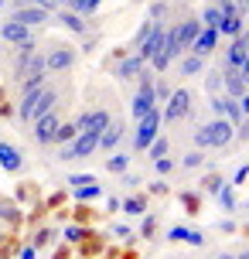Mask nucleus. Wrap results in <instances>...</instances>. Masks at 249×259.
<instances>
[{
	"label": "nucleus",
	"instance_id": "37",
	"mask_svg": "<svg viewBox=\"0 0 249 259\" xmlns=\"http://www.w3.org/2000/svg\"><path fill=\"white\" fill-rule=\"evenodd\" d=\"M236 140H239V143H249V116L236 126Z\"/></svg>",
	"mask_w": 249,
	"mask_h": 259
},
{
	"label": "nucleus",
	"instance_id": "18",
	"mask_svg": "<svg viewBox=\"0 0 249 259\" xmlns=\"http://www.w3.org/2000/svg\"><path fill=\"white\" fill-rule=\"evenodd\" d=\"M0 167L7 170V174H17V170L24 167L21 150H17V147H11V143H4V140H0Z\"/></svg>",
	"mask_w": 249,
	"mask_h": 259
},
{
	"label": "nucleus",
	"instance_id": "51",
	"mask_svg": "<svg viewBox=\"0 0 249 259\" xmlns=\"http://www.w3.org/2000/svg\"><path fill=\"white\" fill-rule=\"evenodd\" d=\"M236 259H249V249H242V252H239V256Z\"/></svg>",
	"mask_w": 249,
	"mask_h": 259
},
{
	"label": "nucleus",
	"instance_id": "52",
	"mask_svg": "<svg viewBox=\"0 0 249 259\" xmlns=\"http://www.w3.org/2000/svg\"><path fill=\"white\" fill-rule=\"evenodd\" d=\"M212 4H232V0H212Z\"/></svg>",
	"mask_w": 249,
	"mask_h": 259
},
{
	"label": "nucleus",
	"instance_id": "40",
	"mask_svg": "<svg viewBox=\"0 0 249 259\" xmlns=\"http://www.w3.org/2000/svg\"><path fill=\"white\" fill-rule=\"evenodd\" d=\"M48 242H52V229H41V232L34 235V246L41 249V246H48Z\"/></svg>",
	"mask_w": 249,
	"mask_h": 259
},
{
	"label": "nucleus",
	"instance_id": "27",
	"mask_svg": "<svg viewBox=\"0 0 249 259\" xmlns=\"http://www.w3.org/2000/svg\"><path fill=\"white\" fill-rule=\"evenodd\" d=\"M219 205H222L225 211H236V208H239L236 191H232V184H222V188H219Z\"/></svg>",
	"mask_w": 249,
	"mask_h": 259
},
{
	"label": "nucleus",
	"instance_id": "33",
	"mask_svg": "<svg viewBox=\"0 0 249 259\" xmlns=\"http://www.w3.org/2000/svg\"><path fill=\"white\" fill-rule=\"evenodd\" d=\"M225 106H229V96H225V92H219V96L209 99V109L215 113V116H225Z\"/></svg>",
	"mask_w": 249,
	"mask_h": 259
},
{
	"label": "nucleus",
	"instance_id": "41",
	"mask_svg": "<svg viewBox=\"0 0 249 259\" xmlns=\"http://www.w3.org/2000/svg\"><path fill=\"white\" fill-rule=\"evenodd\" d=\"M75 126H79V133H86V130H89V109L75 116Z\"/></svg>",
	"mask_w": 249,
	"mask_h": 259
},
{
	"label": "nucleus",
	"instance_id": "39",
	"mask_svg": "<svg viewBox=\"0 0 249 259\" xmlns=\"http://www.w3.org/2000/svg\"><path fill=\"white\" fill-rule=\"evenodd\" d=\"M246 178H249V164H242V167H239L236 174H232V188H239V184L246 181Z\"/></svg>",
	"mask_w": 249,
	"mask_h": 259
},
{
	"label": "nucleus",
	"instance_id": "32",
	"mask_svg": "<svg viewBox=\"0 0 249 259\" xmlns=\"http://www.w3.org/2000/svg\"><path fill=\"white\" fill-rule=\"evenodd\" d=\"M171 92H174V89H171L164 78H154V99H157V106L168 103V99H171Z\"/></svg>",
	"mask_w": 249,
	"mask_h": 259
},
{
	"label": "nucleus",
	"instance_id": "11",
	"mask_svg": "<svg viewBox=\"0 0 249 259\" xmlns=\"http://www.w3.org/2000/svg\"><path fill=\"white\" fill-rule=\"evenodd\" d=\"M144 68H147V62H144V58H140L137 52H133V55H123V58L116 62L113 75H116L119 82H130V78H137L140 72H144Z\"/></svg>",
	"mask_w": 249,
	"mask_h": 259
},
{
	"label": "nucleus",
	"instance_id": "19",
	"mask_svg": "<svg viewBox=\"0 0 249 259\" xmlns=\"http://www.w3.org/2000/svg\"><path fill=\"white\" fill-rule=\"evenodd\" d=\"M168 239H174V242H188V246H205V235L195 232V229H184V225H174L168 232Z\"/></svg>",
	"mask_w": 249,
	"mask_h": 259
},
{
	"label": "nucleus",
	"instance_id": "9",
	"mask_svg": "<svg viewBox=\"0 0 249 259\" xmlns=\"http://www.w3.org/2000/svg\"><path fill=\"white\" fill-rule=\"evenodd\" d=\"M11 21H17V24H24V27H41V24H48L52 21V11H45V7H21V11H11Z\"/></svg>",
	"mask_w": 249,
	"mask_h": 259
},
{
	"label": "nucleus",
	"instance_id": "25",
	"mask_svg": "<svg viewBox=\"0 0 249 259\" xmlns=\"http://www.w3.org/2000/svg\"><path fill=\"white\" fill-rule=\"evenodd\" d=\"M45 85H48V72H38V75H27V78H21V92H24V96H31V92L45 89Z\"/></svg>",
	"mask_w": 249,
	"mask_h": 259
},
{
	"label": "nucleus",
	"instance_id": "2",
	"mask_svg": "<svg viewBox=\"0 0 249 259\" xmlns=\"http://www.w3.org/2000/svg\"><path fill=\"white\" fill-rule=\"evenodd\" d=\"M55 106H58V89H38L31 92V96H24L21 99V106H17V116L24 119V123H34L38 116H45V113H52Z\"/></svg>",
	"mask_w": 249,
	"mask_h": 259
},
{
	"label": "nucleus",
	"instance_id": "21",
	"mask_svg": "<svg viewBox=\"0 0 249 259\" xmlns=\"http://www.w3.org/2000/svg\"><path fill=\"white\" fill-rule=\"evenodd\" d=\"M178 68H181V75L184 78H191V75H198V72H205V58H201V55H184L181 58V65H178Z\"/></svg>",
	"mask_w": 249,
	"mask_h": 259
},
{
	"label": "nucleus",
	"instance_id": "12",
	"mask_svg": "<svg viewBox=\"0 0 249 259\" xmlns=\"http://www.w3.org/2000/svg\"><path fill=\"white\" fill-rule=\"evenodd\" d=\"M164 41H168V24H154V31H150V34H147V41L137 48V55H140L144 62H150V58L164 48Z\"/></svg>",
	"mask_w": 249,
	"mask_h": 259
},
{
	"label": "nucleus",
	"instance_id": "14",
	"mask_svg": "<svg viewBox=\"0 0 249 259\" xmlns=\"http://www.w3.org/2000/svg\"><path fill=\"white\" fill-rule=\"evenodd\" d=\"M215 48H219V31H215V27H201V31H198V38H195V45H191L188 52H191V55H201V58H209Z\"/></svg>",
	"mask_w": 249,
	"mask_h": 259
},
{
	"label": "nucleus",
	"instance_id": "48",
	"mask_svg": "<svg viewBox=\"0 0 249 259\" xmlns=\"http://www.w3.org/2000/svg\"><path fill=\"white\" fill-rule=\"evenodd\" d=\"M239 72H242V78L249 82V55H246V62H242V68H239Z\"/></svg>",
	"mask_w": 249,
	"mask_h": 259
},
{
	"label": "nucleus",
	"instance_id": "50",
	"mask_svg": "<svg viewBox=\"0 0 249 259\" xmlns=\"http://www.w3.org/2000/svg\"><path fill=\"white\" fill-rule=\"evenodd\" d=\"M219 259H236V256H232V252H219Z\"/></svg>",
	"mask_w": 249,
	"mask_h": 259
},
{
	"label": "nucleus",
	"instance_id": "17",
	"mask_svg": "<svg viewBox=\"0 0 249 259\" xmlns=\"http://www.w3.org/2000/svg\"><path fill=\"white\" fill-rule=\"evenodd\" d=\"M72 150H75V160H86V157H92L96 150H99V133H79L75 140H72Z\"/></svg>",
	"mask_w": 249,
	"mask_h": 259
},
{
	"label": "nucleus",
	"instance_id": "47",
	"mask_svg": "<svg viewBox=\"0 0 249 259\" xmlns=\"http://www.w3.org/2000/svg\"><path fill=\"white\" fill-rule=\"evenodd\" d=\"M239 106H242V116H249V92L242 96V99H239Z\"/></svg>",
	"mask_w": 249,
	"mask_h": 259
},
{
	"label": "nucleus",
	"instance_id": "34",
	"mask_svg": "<svg viewBox=\"0 0 249 259\" xmlns=\"http://www.w3.org/2000/svg\"><path fill=\"white\" fill-rule=\"evenodd\" d=\"M222 78H225V72H209V78H205V89H209L212 96H219V92H222Z\"/></svg>",
	"mask_w": 249,
	"mask_h": 259
},
{
	"label": "nucleus",
	"instance_id": "24",
	"mask_svg": "<svg viewBox=\"0 0 249 259\" xmlns=\"http://www.w3.org/2000/svg\"><path fill=\"white\" fill-rule=\"evenodd\" d=\"M127 167H130V157L123 154V150H113V154L106 157V170L109 174H123Z\"/></svg>",
	"mask_w": 249,
	"mask_h": 259
},
{
	"label": "nucleus",
	"instance_id": "46",
	"mask_svg": "<svg viewBox=\"0 0 249 259\" xmlns=\"http://www.w3.org/2000/svg\"><path fill=\"white\" fill-rule=\"evenodd\" d=\"M150 191H154V194H164V191H168V184H164V181H154V188H150Z\"/></svg>",
	"mask_w": 249,
	"mask_h": 259
},
{
	"label": "nucleus",
	"instance_id": "8",
	"mask_svg": "<svg viewBox=\"0 0 249 259\" xmlns=\"http://www.w3.org/2000/svg\"><path fill=\"white\" fill-rule=\"evenodd\" d=\"M246 55H249V27L239 34V38L229 41V48H225V62L222 68H242V62H246Z\"/></svg>",
	"mask_w": 249,
	"mask_h": 259
},
{
	"label": "nucleus",
	"instance_id": "53",
	"mask_svg": "<svg viewBox=\"0 0 249 259\" xmlns=\"http://www.w3.org/2000/svg\"><path fill=\"white\" fill-rule=\"evenodd\" d=\"M4 4H7V0H0V7H4Z\"/></svg>",
	"mask_w": 249,
	"mask_h": 259
},
{
	"label": "nucleus",
	"instance_id": "10",
	"mask_svg": "<svg viewBox=\"0 0 249 259\" xmlns=\"http://www.w3.org/2000/svg\"><path fill=\"white\" fill-rule=\"evenodd\" d=\"M0 41H7V45H27V41H34V31L31 27H24V24H17V21H4V27H0Z\"/></svg>",
	"mask_w": 249,
	"mask_h": 259
},
{
	"label": "nucleus",
	"instance_id": "28",
	"mask_svg": "<svg viewBox=\"0 0 249 259\" xmlns=\"http://www.w3.org/2000/svg\"><path fill=\"white\" fill-rule=\"evenodd\" d=\"M75 137H79V126H75V123H62V126H58V133H55V143L62 147V143H72Z\"/></svg>",
	"mask_w": 249,
	"mask_h": 259
},
{
	"label": "nucleus",
	"instance_id": "36",
	"mask_svg": "<svg viewBox=\"0 0 249 259\" xmlns=\"http://www.w3.org/2000/svg\"><path fill=\"white\" fill-rule=\"evenodd\" d=\"M154 167H157V174H171V170L178 167V164H174L171 157H160V160H154Z\"/></svg>",
	"mask_w": 249,
	"mask_h": 259
},
{
	"label": "nucleus",
	"instance_id": "7",
	"mask_svg": "<svg viewBox=\"0 0 249 259\" xmlns=\"http://www.w3.org/2000/svg\"><path fill=\"white\" fill-rule=\"evenodd\" d=\"M58 126H62V116L52 109V113H45V116H38L34 123H31V137H34V143H38V147H48V143H55Z\"/></svg>",
	"mask_w": 249,
	"mask_h": 259
},
{
	"label": "nucleus",
	"instance_id": "35",
	"mask_svg": "<svg viewBox=\"0 0 249 259\" xmlns=\"http://www.w3.org/2000/svg\"><path fill=\"white\" fill-rule=\"evenodd\" d=\"M150 31H154V21H144V24L137 27V34H133V48H140V45L147 41V34H150Z\"/></svg>",
	"mask_w": 249,
	"mask_h": 259
},
{
	"label": "nucleus",
	"instance_id": "31",
	"mask_svg": "<svg viewBox=\"0 0 249 259\" xmlns=\"http://www.w3.org/2000/svg\"><path fill=\"white\" fill-rule=\"evenodd\" d=\"M99 194H103V188H99L96 181H92V184H82V188H75V198H79V201H96Z\"/></svg>",
	"mask_w": 249,
	"mask_h": 259
},
{
	"label": "nucleus",
	"instance_id": "29",
	"mask_svg": "<svg viewBox=\"0 0 249 259\" xmlns=\"http://www.w3.org/2000/svg\"><path fill=\"white\" fill-rule=\"evenodd\" d=\"M123 211H127V215H144L147 211V198H140V194L127 198V201H123Z\"/></svg>",
	"mask_w": 249,
	"mask_h": 259
},
{
	"label": "nucleus",
	"instance_id": "42",
	"mask_svg": "<svg viewBox=\"0 0 249 259\" xmlns=\"http://www.w3.org/2000/svg\"><path fill=\"white\" fill-rule=\"evenodd\" d=\"M65 239H68V242H79V239H82V229L68 225V229H65Z\"/></svg>",
	"mask_w": 249,
	"mask_h": 259
},
{
	"label": "nucleus",
	"instance_id": "44",
	"mask_svg": "<svg viewBox=\"0 0 249 259\" xmlns=\"http://www.w3.org/2000/svg\"><path fill=\"white\" fill-rule=\"evenodd\" d=\"M31 4H34V7H45V11H55V7H58V0H31Z\"/></svg>",
	"mask_w": 249,
	"mask_h": 259
},
{
	"label": "nucleus",
	"instance_id": "54",
	"mask_svg": "<svg viewBox=\"0 0 249 259\" xmlns=\"http://www.w3.org/2000/svg\"><path fill=\"white\" fill-rule=\"evenodd\" d=\"M246 211H249V201H246Z\"/></svg>",
	"mask_w": 249,
	"mask_h": 259
},
{
	"label": "nucleus",
	"instance_id": "16",
	"mask_svg": "<svg viewBox=\"0 0 249 259\" xmlns=\"http://www.w3.org/2000/svg\"><path fill=\"white\" fill-rule=\"evenodd\" d=\"M123 133H127V126H123L119 119H113V123L103 130V137H99V150H106V154L119 150V140H123Z\"/></svg>",
	"mask_w": 249,
	"mask_h": 259
},
{
	"label": "nucleus",
	"instance_id": "23",
	"mask_svg": "<svg viewBox=\"0 0 249 259\" xmlns=\"http://www.w3.org/2000/svg\"><path fill=\"white\" fill-rule=\"evenodd\" d=\"M113 123V116L106 113V109H89V133H99L103 137V130Z\"/></svg>",
	"mask_w": 249,
	"mask_h": 259
},
{
	"label": "nucleus",
	"instance_id": "5",
	"mask_svg": "<svg viewBox=\"0 0 249 259\" xmlns=\"http://www.w3.org/2000/svg\"><path fill=\"white\" fill-rule=\"evenodd\" d=\"M198 31H201V21H198V17H184V21H178L174 27H168V34H171V41H174L178 55H184L191 45H195Z\"/></svg>",
	"mask_w": 249,
	"mask_h": 259
},
{
	"label": "nucleus",
	"instance_id": "22",
	"mask_svg": "<svg viewBox=\"0 0 249 259\" xmlns=\"http://www.w3.org/2000/svg\"><path fill=\"white\" fill-rule=\"evenodd\" d=\"M198 21H201V27H215V31H219L222 7H219V4H205V7H201V14H198Z\"/></svg>",
	"mask_w": 249,
	"mask_h": 259
},
{
	"label": "nucleus",
	"instance_id": "20",
	"mask_svg": "<svg viewBox=\"0 0 249 259\" xmlns=\"http://www.w3.org/2000/svg\"><path fill=\"white\" fill-rule=\"evenodd\" d=\"M171 11H174V7H171V0H154V4L147 7V21H154V24H164V21L171 17Z\"/></svg>",
	"mask_w": 249,
	"mask_h": 259
},
{
	"label": "nucleus",
	"instance_id": "3",
	"mask_svg": "<svg viewBox=\"0 0 249 259\" xmlns=\"http://www.w3.org/2000/svg\"><path fill=\"white\" fill-rule=\"evenodd\" d=\"M160 123H164V116H160V106H154L150 113H147L144 119H137V133H133V150H140L144 154L150 143L160 137Z\"/></svg>",
	"mask_w": 249,
	"mask_h": 259
},
{
	"label": "nucleus",
	"instance_id": "55",
	"mask_svg": "<svg viewBox=\"0 0 249 259\" xmlns=\"http://www.w3.org/2000/svg\"><path fill=\"white\" fill-rule=\"evenodd\" d=\"M0 45H4V41H0Z\"/></svg>",
	"mask_w": 249,
	"mask_h": 259
},
{
	"label": "nucleus",
	"instance_id": "13",
	"mask_svg": "<svg viewBox=\"0 0 249 259\" xmlns=\"http://www.w3.org/2000/svg\"><path fill=\"white\" fill-rule=\"evenodd\" d=\"M225 72V78H222V92L229 96V99H242L249 92V82L242 78V72L239 68H222Z\"/></svg>",
	"mask_w": 249,
	"mask_h": 259
},
{
	"label": "nucleus",
	"instance_id": "6",
	"mask_svg": "<svg viewBox=\"0 0 249 259\" xmlns=\"http://www.w3.org/2000/svg\"><path fill=\"white\" fill-rule=\"evenodd\" d=\"M75 48H68V45H55V48H48V55H45V68H48V75H62V72H72L75 68Z\"/></svg>",
	"mask_w": 249,
	"mask_h": 259
},
{
	"label": "nucleus",
	"instance_id": "49",
	"mask_svg": "<svg viewBox=\"0 0 249 259\" xmlns=\"http://www.w3.org/2000/svg\"><path fill=\"white\" fill-rule=\"evenodd\" d=\"M21 259H34V249H24V252H21Z\"/></svg>",
	"mask_w": 249,
	"mask_h": 259
},
{
	"label": "nucleus",
	"instance_id": "30",
	"mask_svg": "<svg viewBox=\"0 0 249 259\" xmlns=\"http://www.w3.org/2000/svg\"><path fill=\"white\" fill-rule=\"evenodd\" d=\"M201 164H205V150H188V154L181 157L184 170H195V167H201Z\"/></svg>",
	"mask_w": 249,
	"mask_h": 259
},
{
	"label": "nucleus",
	"instance_id": "43",
	"mask_svg": "<svg viewBox=\"0 0 249 259\" xmlns=\"http://www.w3.org/2000/svg\"><path fill=\"white\" fill-rule=\"evenodd\" d=\"M232 7H236V14L246 17V14H249V0H232Z\"/></svg>",
	"mask_w": 249,
	"mask_h": 259
},
{
	"label": "nucleus",
	"instance_id": "4",
	"mask_svg": "<svg viewBox=\"0 0 249 259\" xmlns=\"http://www.w3.org/2000/svg\"><path fill=\"white\" fill-rule=\"evenodd\" d=\"M191 109H195V96L191 89H174L171 92V99L164 103V123H181V119L191 116Z\"/></svg>",
	"mask_w": 249,
	"mask_h": 259
},
{
	"label": "nucleus",
	"instance_id": "38",
	"mask_svg": "<svg viewBox=\"0 0 249 259\" xmlns=\"http://www.w3.org/2000/svg\"><path fill=\"white\" fill-rule=\"evenodd\" d=\"M92 181H96L92 174H72V178H68V184H72V188H82V184H92Z\"/></svg>",
	"mask_w": 249,
	"mask_h": 259
},
{
	"label": "nucleus",
	"instance_id": "15",
	"mask_svg": "<svg viewBox=\"0 0 249 259\" xmlns=\"http://www.w3.org/2000/svg\"><path fill=\"white\" fill-rule=\"evenodd\" d=\"M55 24H62L65 31H72V34H86V31H89V21L75 11H65V7L55 14Z\"/></svg>",
	"mask_w": 249,
	"mask_h": 259
},
{
	"label": "nucleus",
	"instance_id": "45",
	"mask_svg": "<svg viewBox=\"0 0 249 259\" xmlns=\"http://www.w3.org/2000/svg\"><path fill=\"white\" fill-rule=\"evenodd\" d=\"M140 232H144V235H150V232H154V215H150V219L144 222V229H140Z\"/></svg>",
	"mask_w": 249,
	"mask_h": 259
},
{
	"label": "nucleus",
	"instance_id": "1",
	"mask_svg": "<svg viewBox=\"0 0 249 259\" xmlns=\"http://www.w3.org/2000/svg\"><path fill=\"white\" fill-rule=\"evenodd\" d=\"M191 140H195V150H222V147H229L236 140V126L229 119L215 116L212 123H201Z\"/></svg>",
	"mask_w": 249,
	"mask_h": 259
},
{
	"label": "nucleus",
	"instance_id": "26",
	"mask_svg": "<svg viewBox=\"0 0 249 259\" xmlns=\"http://www.w3.org/2000/svg\"><path fill=\"white\" fill-rule=\"evenodd\" d=\"M171 154V140L168 137H157V140L147 147V160H160V157H168Z\"/></svg>",
	"mask_w": 249,
	"mask_h": 259
}]
</instances>
